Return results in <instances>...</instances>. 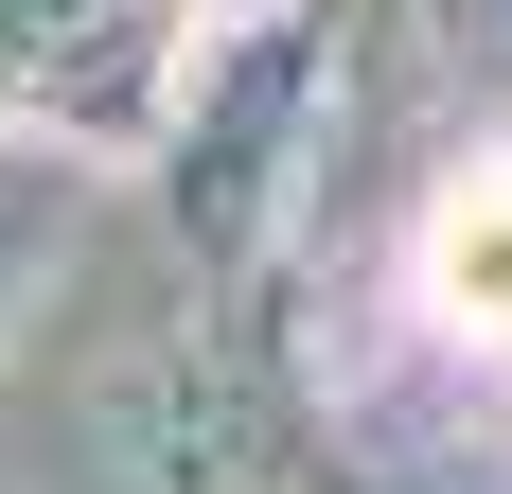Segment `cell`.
Returning <instances> with one entry per match:
<instances>
[{
	"label": "cell",
	"mask_w": 512,
	"mask_h": 494,
	"mask_svg": "<svg viewBox=\"0 0 512 494\" xmlns=\"http://www.w3.org/2000/svg\"><path fill=\"white\" fill-rule=\"evenodd\" d=\"M424 300H442V318L512 371V159H477L460 195L424 212Z\"/></svg>",
	"instance_id": "6da1fadb"
}]
</instances>
